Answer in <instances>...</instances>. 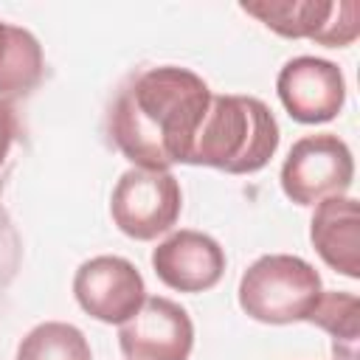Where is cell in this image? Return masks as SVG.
<instances>
[{
	"mask_svg": "<svg viewBox=\"0 0 360 360\" xmlns=\"http://www.w3.org/2000/svg\"><path fill=\"white\" fill-rule=\"evenodd\" d=\"M211 96L202 76L188 68H146L118 90L107 115V132L138 169L169 172V166L188 160Z\"/></svg>",
	"mask_w": 360,
	"mask_h": 360,
	"instance_id": "cell-1",
	"label": "cell"
},
{
	"mask_svg": "<svg viewBox=\"0 0 360 360\" xmlns=\"http://www.w3.org/2000/svg\"><path fill=\"white\" fill-rule=\"evenodd\" d=\"M278 149V124L256 96H211L208 112L188 152V166H211L228 174H253Z\"/></svg>",
	"mask_w": 360,
	"mask_h": 360,
	"instance_id": "cell-2",
	"label": "cell"
},
{
	"mask_svg": "<svg viewBox=\"0 0 360 360\" xmlns=\"http://www.w3.org/2000/svg\"><path fill=\"white\" fill-rule=\"evenodd\" d=\"M239 307L259 323L307 321L321 298V276L301 256L267 253L259 256L239 278Z\"/></svg>",
	"mask_w": 360,
	"mask_h": 360,
	"instance_id": "cell-3",
	"label": "cell"
},
{
	"mask_svg": "<svg viewBox=\"0 0 360 360\" xmlns=\"http://www.w3.org/2000/svg\"><path fill=\"white\" fill-rule=\"evenodd\" d=\"M354 180V158L335 132H315L298 138L281 166V191L295 205H318L340 197Z\"/></svg>",
	"mask_w": 360,
	"mask_h": 360,
	"instance_id": "cell-4",
	"label": "cell"
},
{
	"mask_svg": "<svg viewBox=\"0 0 360 360\" xmlns=\"http://www.w3.org/2000/svg\"><path fill=\"white\" fill-rule=\"evenodd\" d=\"M183 208V191L172 172L127 169L110 197V217L121 233L149 242L166 233Z\"/></svg>",
	"mask_w": 360,
	"mask_h": 360,
	"instance_id": "cell-5",
	"label": "cell"
},
{
	"mask_svg": "<svg viewBox=\"0 0 360 360\" xmlns=\"http://www.w3.org/2000/svg\"><path fill=\"white\" fill-rule=\"evenodd\" d=\"M239 8L287 39L346 48L360 37V6L354 0H259L239 3Z\"/></svg>",
	"mask_w": 360,
	"mask_h": 360,
	"instance_id": "cell-6",
	"label": "cell"
},
{
	"mask_svg": "<svg viewBox=\"0 0 360 360\" xmlns=\"http://www.w3.org/2000/svg\"><path fill=\"white\" fill-rule=\"evenodd\" d=\"M73 295L90 318L101 323H124L141 309L146 284L129 259L93 256L79 264L73 276Z\"/></svg>",
	"mask_w": 360,
	"mask_h": 360,
	"instance_id": "cell-7",
	"label": "cell"
},
{
	"mask_svg": "<svg viewBox=\"0 0 360 360\" xmlns=\"http://www.w3.org/2000/svg\"><path fill=\"white\" fill-rule=\"evenodd\" d=\"M118 346L127 360H188L194 323L177 301L149 295L141 309L121 323Z\"/></svg>",
	"mask_w": 360,
	"mask_h": 360,
	"instance_id": "cell-8",
	"label": "cell"
},
{
	"mask_svg": "<svg viewBox=\"0 0 360 360\" xmlns=\"http://www.w3.org/2000/svg\"><path fill=\"white\" fill-rule=\"evenodd\" d=\"M276 93L295 121L323 124L343 110L346 79L340 68L329 59L295 56L278 70Z\"/></svg>",
	"mask_w": 360,
	"mask_h": 360,
	"instance_id": "cell-9",
	"label": "cell"
},
{
	"mask_svg": "<svg viewBox=\"0 0 360 360\" xmlns=\"http://www.w3.org/2000/svg\"><path fill=\"white\" fill-rule=\"evenodd\" d=\"M155 276L177 292H205L225 273V250L200 231H177L152 250Z\"/></svg>",
	"mask_w": 360,
	"mask_h": 360,
	"instance_id": "cell-10",
	"label": "cell"
},
{
	"mask_svg": "<svg viewBox=\"0 0 360 360\" xmlns=\"http://www.w3.org/2000/svg\"><path fill=\"white\" fill-rule=\"evenodd\" d=\"M309 239L335 273L360 278V208L354 197L321 200L309 222Z\"/></svg>",
	"mask_w": 360,
	"mask_h": 360,
	"instance_id": "cell-11",
	"label": "cell"
},
{
	"mask_svg": "<svg viewBox=\"0 0 360 360\" xmlns=\"http://www.w3.org/2000/svg\"><path fill=\"white\" fill-rule=\"evenodd\" d=\"M45 73L42 45L39 39L0 20V98H14L31 93Z\"/></svg>",
	"mask_w": 360,
	"mask_h": 360,
	"instance_id": "cell-12",
	"label": "cell"
},
{
	"mask_svg": "<svg viewBox=\"0 0 360 360\" xmlns=\"http://www.w3.org/2000/svg\"><path fill=\"white\" fill-rule=\"evenodd\" d=\"M307 323L321 326L335 340V357L338 360H354L357 357V295L354 292H321L315 301Z\"/></svg>",
	"mask_w": 360,
	"mask_h": 360,
	"instance_id": "cell-13",
	"label": "cell"
},
{
	"mask_svg": "<svg viewBox=\"0 0 360 360\" xmlns=\"http://www.w3.org/2000/svg\"><path fill=\"white\" fill-rule=\"evenodd\" d=\"M17 360H93V352L84 332L73 323L45 321L20 340Z\"/></svg>",
	"mask_w": 360,
	"mask_h": 360,
	"instance_id": "cell-14",
	"label": "cell"
},
{
	"mask_svg": "<svg viewBox=\"0 0 360 360\" xmlns=\"http://www.w3.org/2000/svg\"><path fill=\"white\" fill-rule=\"evenodd\" d=\"M17 267H20V236L6 208L0 205V290L14 278Z\"/></svg>",
	"mask_w": 360,
	"mask_h": 360,
	"instance_id": "cell-15",
	"label": "cell"
},
{
	"mask_svg": "<svg viewBox=\"0 0 360 360\" xmlns=\"http://www.w3.org/2000/svg\"><path fill=\"white\" fill-rule=\"evenodd\" d=\"M14 138H17V115H14L11 104L0 98V166L6 163Z\"/></svg>",
	"mask_w": 360,
	"mask_h": 360,
	"instance_id": "cell-16",
	"label": "cell"
}]
</instances>
